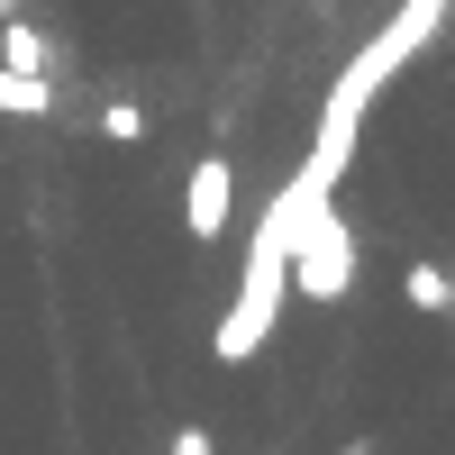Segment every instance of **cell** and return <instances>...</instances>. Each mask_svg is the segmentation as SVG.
Segmentation results:
<instances>
[{
    "instance_id": "cell-5",
    "label": "cell",
    "mask_w": 455,
    "mask_h": 455,
    "mask_svg": "<svg viewBox=\"0 0 455 455\" xmlns=\"http://www.w3.org/2000/svg\"><path fill=\"white\" fill-rule=\"evenodd\" d=\"M0 64L10 73H36V83H55V46H46V28H28L19 10L0 19Z\"/></svg>"
},
{
    "instance_id": "cell-8",
    "label": "cell",
    "mask_w": 455,
    "mask_h": 455,
    "mask_svg": "<svg viewBox=\"0 0 455 455\" xmlns=\"http://www.w3.org/2000/svg\"><path fill=\"white\" fill-rule=\"evenodd\" d=\"M100 137L137 146V137H146V109H137V100H109V109H100Z\"/></svg>"
},
{
    "instance_id": "cell-3",
    "label": "cell",
    "mask_w": 455,
    "mask_h": 455,
    "mask_svg": "<svg viewBox=\"0 0 455 455\" xmlns=\"http://www.w3.org/2000/svg\"><path fill=\"white\" fill-rule=\"evenodd\" d=\"M228 219H237V164H228V156H201L192 182H182V228L210 246V237H228Z\"/></svg>"
},
{
    "instance_id": "cell-6",
    "label": "cell",
    "mask_w": 455,
    "mask_h": 455,
    "mask_svg": "<svg viewBox=\"0 0 455 455\" xmlns=\"http://www.w3.org/2000/svg\"><path fill=\"white\" fill-rule=\"evenodd\" d=\"M55 109V83H36V73H10L0 64V119H46Z\"/></svg>"
},
{
    "instance_id": "cell-10",
    "label": "cell",
    "mask_w": 455,
    "mask_h": 455,
    "mask_svg": "<svg viewBox=\"0 0 455 455\" xmlns=\"http://www.w3.org/2000/svg\"><path fill=\"white\" fill-rule=\"evenodd\" d=\"M10 10H19V0H0V19H10Z\"/></svg>"
},
{
    "instance_id": "cell-2",
    "label": "cell",
    "mask_w": 455,
    "mask_h": 455,
    "mask_svg": "<svg viewBox=\"0 0 455 455\" xmlns=\"http://www.w3.org/2000/svg\"><path fill=\"white\" fill-rule=\"evenodd\" d=\"M355 264H364V255H355V228H347V210L328 201V210L291 237V291H300V300H347V291H355Z\"/></svg>"
},
{
    "instance_id": "cell-4",
    "label": "cell",
    "mask_w": 455,
    "mask_h": 455,
    "mask_svg": "<svg viewBox=\"0 0 455 455\" xmlns=\"http://www.w3.org/2000/svg\"><path fill=\"white\" fill-rule=\"evenodd\" d=\"M446 10H455V0H392V19H383V28H373V36H364V46H373V55H383L392 73H401V64H419V46H428V36L446 28Z\"/></svg>"
},
{
    "instance_id": "cell-7",
    "label": "cell",
    "mask_w": 455,
    "mask_h": 455,
    "mask_svg": "<svg viewBox=\"0 0 455 455\" xmlns=\"http://www.w3.org/2000/svg\"><path fill=\"white\" fill-rule=\"evenodd\" d=\"M401 291H410V310H428V319H446V310H455V274H446V264H410Z\"/></svg>"
},
{
    "instance_id": "cell-9",
    "label": "cell",
    "mask_w": 455,
    "mask_h": 455,
    "mask_svg": "<svg viewBox=\"0 0 455 455\" xmlns=\"http://www.w3.org/2000/svg\"><path fill=\"white\" fill-rule=\"evenodd\" d=\"M164 455H210V437H201V428H173V446H164Z\"/></svg>"
},
{
    "instance_id": "cell-1",
    "label": "cell",
    "mask_w": 455,
    "mask_h": 455,
    "mask_svg": "<svg viewBox=\"0 0 455 455\" xmlns=\"http://www.w3.org/2000/svg\"><path fill=\"white\" fill-rule=\"evenodd\" d=\"M328 201H337V192H328L310 164H300L283 192L264 201L255 237H246V264H237V300L219 310V337H210L219 364H246V355L274 347V319H283V300H291V237H300V228H310Z\"/></svg>"
}]
</instances>
